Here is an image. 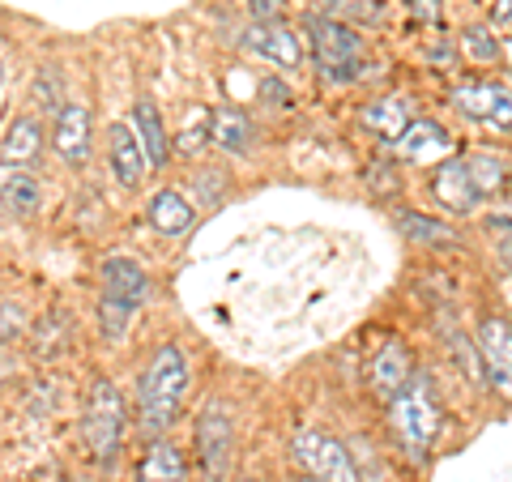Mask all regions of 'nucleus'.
Instances as JSON below:
<instances>
[{"label":"nucleus","instance_id":"1","mask_svg":"<svg viewBox=\"0 0 512 482\" xmlns=\"http://www.w3.org/2000/svg\"><path fill=\"white\" fill-rule=\"evenodd\" d=\"M393 427L397 436H402L406 453L414 457V465L427 461V448L436 444L440 436V423H444V406L436 397V384H431L427 376H410V384L402 393L393 397Z\"/></svg>","mask_w":512,"mask_h":482},{"label":"nucleus","instance_id":"2","mask_svg":"<svg viewBox=\"0 0 512 482\" xmlns=\"http://www.w3.org/2000/svg\"><path fill=\"white\" fill-rule=\"evenodd\" d=\"M184 389H188V363L180 355V346H163L146 367V376H141V427L150 436L171 427Z\"/></svg>","mask_w":512,"mask_h":482},{"label":"nucleus","instance_id":"3","mask_svg":"<svg viewBox=\"0 0 512 482\" xmlns=\"http://www.w3.org/2000/svg\"><path fill=\"white\" fill-rule=\"evenodd\" d=\"M312 35V52H316V69L325 82L346 86L363 77V39L338 18H312L308 22Z\"/></svg>","mask_w":512,"mask_h":482},{"label":"nucleus","instance_id":"4","mask_svg":"<svg viewBox=\"0 0 512 482\" xmlns=\"http://www.w3.org/2000/svg\"><path fill=\"white\" fill-rule=\"evenodd\" d=\"M82 436L99 461L116 457V448L124 440V397L111 380H94V389L86 397V414H82Z\"/></svg>","mask_w":512,"mask_h":482},{"label":"nucleus","instance_id":"5","mask_svg":"<svg viewBox=\"0 0 512 482\" xmlns=\"http://www.w3.org/2000/svg\"><path fill=\"white\" fill-rule=\"evenodd\" d=\"M295 461L308 470L312 482H363L355 457L342 440L325 436V431H299L295 444H291Z\"/></svg>","mask_w":512,"mask_h":482},{"label":"nucleus","instance_id":"6","mask_svg":"<svg viewBox=\"0 0 512 482\" xmlns=\"http://www.w3.org/2000/svg\"><path fill=\"white\" fill-rule=\"evenodd\" d=\"M231 419L218 401H205L201 419H197V457H201V474L205 482H222L231 470Z\"/></svg>","mask_w":512,"mask_h":482},{"label":"nucleus","instance_id":"7","mask_svg":"<svg viewBox=\"0 0 512 482\" xmlns=\"http://www.w3.org/2000/svg\"><path fill=\"white\" fill-rule=\"evenodd\" d=\"M478 359H483V380L495 393L512 397V320L508 316H487L478 325Z\"/></svg>","mask_w":512,"mask_h":482},{"label":"nucleus","instance_id":"8","mask_svg":"<svg viewBox=\"0 0 512 482\" xmlns=\"http://www.w3.org/2000/svg\"><path fill=\"white\" fill-rule=\"evenodd\" d=\"M453 103L457 111H466L470 120H483L495 128H508L512 124V90L508 86H495V82H461L453 90Z\"/></svg>","mask_w":512,"mask_h":482},{"label":"nucleus","instance_id":"9","mask_svg":"<svg viewBox=\"0 0 512 482\" xmlns=\"http://www.w3.org/2000/svg\"><path fill=\"white\" fill-rule=\"evenodd\" d=\"M431 188H436V197L448 205V210H457V214H470L474 205L483 201V192H478L474 171H470L466 158H448V163L436 171Z\"/></svg>","mask_w":512,"mask_h":482},{"label":"nucleus","instance_id":"10","mask_svg":"<svg viewBox=\"0 0 512 482\" xmlns=\"http://www.w3.org/2000/svg\"><path fill=\"white\" fill-rule=\"evenodd\" d=\"M107 154H111V171L124 188H137L141 175H146V150H141V137L128 124H111L107 133Z\"/></svg>","mask_w":512,"mask_h":482},{"label":"nucleus","instance_id":"11","mask_svg":"<svg viewBox=\"0 0 512 482\" xmlns=\"http://www.w3.org/2000/svg\"><path fill=\"white\" fill-rule=\"evenodd\" d=\"M56 150L64 163H86L90 158V107L82 103H64L56 116Z\"/></svg>","mask_w":512,"mask_h":482},{"label":"nucleus","instance_id":"12","mask_svg":"<svg viewBox=\"0 0 512 482\" xmlns=\"http://www.w3.org/2000/svg\"><path fill=\"white\" fill-rule=\"evenodd\" d=\"M244 43L252 47L256 56L274 60L278 69H295V64L303 60V43H299V35H295L291 26H282V22H274V26H252Z\"/></svg>","mask_w":512,"mask_h":482},{"label":"nucleus","instance_id":"13","mask_svg":"<svg viewBox=\"0 0 512 482\" xmlns=\"http://www.w3.org/2000/svg\"><path fill=\"white\" fill-rule=\"evenodd\" d=\"M146 218H150L154 231H163V235H184L192 222H197V210H192V201L184 197V192L163 188V192H154V197H150Z\"/></svg>","mask_w":512,"mask_h":482},{"label":"nucleus","instance_id":"14","mask_svg":"<svg viewBox=\"0 0 512 482\" xmlns=\"http://www.w3.org/2000/svg\"><path fill=\"white\" fill-rule=\"evenodd\" d=\"M103 295H116V299H128V303H141L150 295V278L146 269L128 256H107L103 261Z\"/></svg>","mask_w":512,"mask_h":482},{"label":"nucleus","instance_id":"15","mask_svg":"<svg viewBox=\"0 0 512 482\" xmlns=\"http://www.w3.org/2000/svg\"><path fill=\"white\" fill-rule=\"evenodd\" d=\"M410 355H406V346L402 342H384L380 350H376V359H372V384H376V393H384V397H397L410 384Z\"/></svg>","mask_w":512,"mask_h":482},{"label":"nucleus","instance_id":"16","mask_svg":"<svg viewBox=\"0 0 512 482\" xmlns=\"http://www.w3.org/2000/svg\"><path fill=\"white\" fill-rule=\"evenodd\" d=\"M397 150H402L410 163H427V158L453 150V137H448V128L436 120H414L406 133L397 137Z\"/></svg>","mask_w":512,"mask_h":482},{"label":"nucleus","instance_id":"17","mask_svg":"<svg viewBox=\"0 0 512 482\" xmlns=\"http://www.w3.org/2000/svg\"><path fill=\"white\" fill-rule=\"evenodd\" d=\"M397 231H402L410 244H419V248H440V252H448V248H457V244H461V235L448 227V222L427 218V214H419V210L397 214Z\"/></svg>","mask_w":512,"mask_h":482},{"label":"nucleus","instance_id":"18","mask_svg":"<svg viewBox=\"0 0 512 482\" xmlns=\"http://www.w3.org/2000/svg\"><path fill=\"white\" fill-rule=\"evenodd\" d=\"M210 141L227 154H248L252 150V120L239 107H218L210 116Z\"/></svg>","mask_w":512,"mask_h":482},{"label":"nucleus","instance_id":"19","mask_svg":"<svg viewBox=\"0 0 512 482\" xmlns=\"http://www.w3.org/2000/svg\"><path fill=\"white\" fill-rule=\"evenodd\" d=\"M137 482H184V457L171 440H154L146 461H141Z\"/></svg>","mask_w":512,"mask_h":482},{"label":"nucleus","instance_id":"20","mask_svg":"<svg viewBox=\"0 0 512 482\" xmlns=\"http://www.w3.org/2000/svg\"><path fill=\"white\" fill-rule=\"evenodd\" d=\"M363 128H372L380 137H402L410 128V103L406 99H380L372 107H363Z\"/></svg>","mask_w":512,"mask_h":482},{"label":"nucleus","instance_id":"21","mask_svg":"<svg viewBox=\"0 0 512 482\" xmlns=\"http://www.w3.org/2000/svg\"><path fill=\"white\" fill-rule=\"evenodd\" d=\"M133 120H137V133H141V150H146V163L163 167V163H167V137H163V120H158L154 103H137Z\"/></svg>","mask_w":512,"mask_h":482},{"label":"nucleus","instance_id":"22","mask_svg":"<svg viewBox=\"0 0 512 482\" xmlns=\"http://www.w3.org/2000/svg\"><path fill=\"white\" fill-rule=\"evenodd\" d=\"M39 141H43V133L35 120H13L5 146H0V158H5V163H30V158L39 154Z\"/></svg>","mask_w":512,"mask_h":482},{"label":"nucleus","instance_id":"23","mask_svg":"<svg viewBox=\"0 0 512 482\" xmlns=\"http://www.w3.org/2000/svg\"><path fill=\"white\" fill-rule=\"evenodd\" d=\"M0 201H5L13 214H35L39 210V184L30 180V175L13 171L0 180Z\"/></svg>","mask_w":512,"mask_h":482},{"label":"nucleus","instance_id":"24","mask_svg":"<svg viewBox=\"0 0 512 482\" xmlns=\"http://www.w3.org/2000/svg\"><path fill=\"white\" fill-rule=\"evenodd\" d=\"M133 312H137V303L103 295V303H99V329H103L107 342H120V337L128 333V325H133Z\"/></svg>","mask_w":512,"mask_h":482},{"label":"nucleus","instance_id":"25","mask_svg":"<svg viewBox=\"0 0 512 482\" xmlns=\"http://www.w3.org/2000/svg\"><path fill=\"white\" fill-rule=\"evenodd\" d=\"M470 163V171H474V184H478V192H495V188H504V180H508V158L504 154H491V150H483V154H474V158H466Z\"/></svg>","mask_w":512,"mask_h":482},{"label":"nucleus","instance_id":"26","mask_svg":"<svg viewBox=\"0 0 512 482\" xmlns=\"http://www.w3.org/2000/svg\"><path fill=\"white\" fill-rule=\"evenodd\" d=\"M205 137H210V116H205V111H192V124L184 120V128H180V150L197 154Z\"/></svg>","mask_w":512,"mask_h":482},{"label":"nucleus","instance_id":"27","mask_svg":"<svg viewBox=\"0 0 512 482\" xmlns=\"http://www.w3.org/2000/svg\"><path fill=\"white\" fill-rule=\"evenodd\" d=\"M461 43H466V52H470L474 60H495V56H500V43H495L491 30H483V26H470Z\"/></svg>","mask_w":512,"mask_h":482},{"label":"nucleus","instance_id":"28","mask_svg":"<svg viewBox=\"0 0 512 482\" xmlns=\"http://www.w3.org/2000/svg\"><path fill=\"white\" fill-rule=\"evenodd\" d=\"M320 5H325V13H338V18H359V22L376 18L372 0H320Z\"/></svg>","mask_w":512,"mask_h":482},{"label":"nucleus","instance_id":"29","mask_svg":"<svg viewBox=\"0 0 512 482\" xmlns=\"http://www.w3.org/2000/svg\"><path fill=\"white\" fill-rule=\"evenodd\" d=\"M487 231L495 239V256H500V261L512 269V218H491Z\"/></svg>","mask_w":512,"mask_h":482},{"label":"nucleus","instance_id":"30","mask_svg":"<svg viewBox=\"0 0 512 482\" xmlns=\"http://www.w3.org/2000/svg\"><path fill=\"white\" fill-rule=\"evenodd\" d=\"M22 329H26V316L18 303H0V342H13Z\"/></svg>","mask_w":512,"mask_h":482},{"label":"nucleus","instance_id":"31","mask_svg":"<svg viewBox=\"0 0 512 482\" xmlns=\"http://www.w3.org/2000/svg\"><path fill=\"white\" fill-rule=\"evenodd\" d=\"M60 99V82L52 73H39V82H35V94H30V103H35L39 111H52V103Z\"/></svg>","mask_w":512,"mask_h":482},{"label":"nucleus","instance_id":"32","mask_svg":"<svg viewBox=\"0 0 512 482\" xmlns=\"http://www.w3.org/2000/svg\"><path fill=\"white\" fill-rule=\"evenodd\" d=\"M248 13L256 26H274L282 18V0H248Z\"/></svg>","mask_w":512,"mask_h":482},{"label":"nucleus","instance_id":"33","mask_svg":"<svg viewBox=\"0 0 512 482\" xmlns=\"http://www.w3.org/2000/svg\"><path fill=\"white\" fill-rule=\"evenodd\" d=\"M261 99H269V107H278V111H282V107H291V90L269 77V82H261Z\"/></svg>","mask_w":512,"mask_h":482},{"label":"nucleus","instance_id":"34","mask_svg":"<svg viewBox=\"0 0 512 482\" xmlns=\"http://www.w3.org/2000/svg\"><path fill=\"white\" fill-rule=\"evenodd\" d=\"M414 5H419V9H414V13H419V18H427V22H436V18H440L436 0H414Z\"/></svg>","mask_w":512,"mask_h":482},{"label":"nucleus","instance_id":"35","mask_svg":"<svg viewBox=\"0 0 512 482\" xmlns=\"http://www.w3.org/2000/svg\"><path fill=\"white\" fill-rule=\"evenodd\" d=\"M9 376V359H0V380H5Z\"/></svg>","mask_w":512,"mask_h":482},{"label":"nucleus","instance_id":"36","mask_svg":"<svg viewBox=\"0 0 512 482\" xmlns=\"http://www.w3.org/2000/svg\"><path fill=\"white\" fill-rule=\"evenodd\" d=\"M299 482H312V478H299Z\"/></svg>","mask_w":512,"mask_h":482},{"label":"nucleus","instance_id":"37","mask_svg":"<svg viewBox=\"0 0 512 482\" xmlns=\"http://www.w3.org/2000/svg\"><path fill=\"white\" fill-rule=\"evenodd\" d=\"M248 482H256V478H248Z\"/></svg>","mask_w":512,"mask_h":482}]
</instances>
